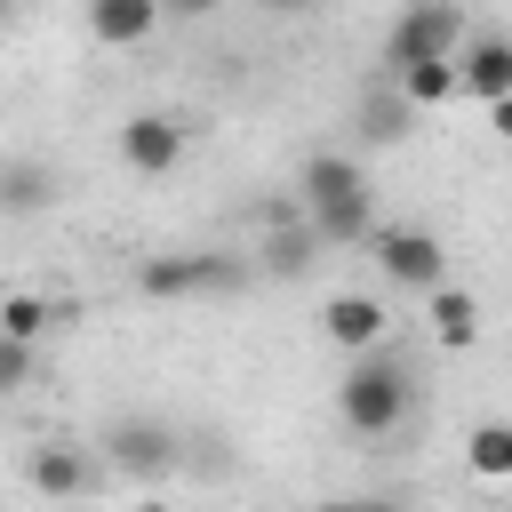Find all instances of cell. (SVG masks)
<instances>
[{"mask_svg":"<svg viewBox=\"0 0 512 512\" xmlns=\"http://www.w3.org/2000/svg\"><path fill=\"white\" fill-rule=\"evenodd\" d=\"M336 408H344V424H352L360 440H384V432H400V416H408V368H400L384 344H368V352L344 368V384H336Z\"/></svg>","mask_w":512,"mask_h":512,"instance_id":"cell-1","label":"cell"},{"mask_svg":"<svg viewBox=\"0 0 512 512\" xmlns=\"http://www.w3.org/2000/svg\"><path fill=\"white\" fill-rule=\"evenodd\" d=\"M456 48H464V8L456 0H408L400 24L384 32V80L424 64V56H456Z\"/></svg>","mask_w":512,"mask_h":512,"instance_id":"cell-2","label":"cell"},{"mask_svg":"<svg viewBox=\"0 0 512 512\" xmlns=\"http://www.w3.org/2000/svg\"><path fill=\"white\" fill-rule=\"evenodd\" d=\"M240 280H248V264H240V256H224V248L152 256V264L136 272V288H144V296H232Z\"/></svg>","mask_w":512,"mask_h":512,"instance_id":"cell-3","label":"cell"},{"mask_svg":"<svg viewBox=\"0 0 512 512\" xmlns=\"http://www.w3.org/2000/svg\"><path fill=\"white\" fill-rule=\"evenodd\" d=\"M368 248H376L384 280H400V288H424V296H432V288L448 280V248H440L424 224H376Z\"/></svg>","mask_w":512,"mask_h":512,"instance_id":"cell-4","label":"cell"},{"mask_svg":"<svg viewBox=\"0 0 512 512\" xmlns=\"http://www.w3.org/2000/svg\"><path fill=\"white\" fill-rule=\"evenodd\" d=\"M120 160H128L136 176H168V168L184 160V128H176L168 112H136V120L120 128Z\"/></svg>","mask_w":512,"mask_h":512,"instance_id":"cell-5","label":"cell"},{"mask_svg":"<svg viewBox=\"0 0 512 512\" xmlns=\"http://www.w3.org/2000/svg\"><path fill=\"white\" fill-rule=\"evenodd\" d=\"M104 456L120 464V472H136V480H160L168 464H176V440H168V424H112L104 432Z\"/></svg>","mask_w":512,"mask_h":512,"instance_id":"cell-6","label":"cell"},{"mask_svg":"<svg viewBox=\"0 0 512 512\" xmlns=\"http://www.w3.org/2000/svg\"><path fill=\"white\" fill-rule=\"evenodd\" d=\"M320 336L344 344V352H368V344H384V304L360 296V288H344V296L320 304Z\"/></svg>","mask_w":512,"mask_h":512,"instance_id":"cell-7","label":"cell"},{"mask_svg":"<svg viewBox=\"0 0 512 512\" xmlns=\"http://www.w3.org/2000/svg\"><path fill=\"white\" fill-rule=\"evenodd\" d=\"M456 72H464V96H480V104L512 96V40H504V32L464 40V48H456Z\"/></svg>","mask_w":512,"mask_h":512,"instance_id":"cell-8","label":"cell"},{"mask_svg":"<svg viewBox=\"0 0 512 512\" xmlns=\"http://www.w3.org/2000/svg\"><path fill=\"white\" fill-rule=\"evenodd\" d=\"M160 16H168V0H88V32H96L104 48H136V40H152Z\"/></svg>","mask_w":512,"mask_h":512,"instance_id":"cell-9","label":"cell"},{"mask_svg":"<svg viewBox=\"0 0 512 512\" xmlns=\"http://www.w3.org/2000/svg\"><path fill=\"white\" fill-rule=\"evenodd\" d=\"M320 248H328V240L312 232V216H280V224H272V240L256 248V264H264L272 280H296V272H304Z\"/></svg>","mask_w":512,"mask_h":512,"instance_id":"cell-10","label":"cell"},{"mask_svg":"<svg viewBox=\"0 0 512 512\" xmlns=\"http://www.w3.org/2000/svg\"><path fill=\"white\" fill-rule=\"evenodd\" d=\"M360 192H368V176H360V160H352V152H312V160H304V208L360 200Z\"/></svg>","mask_w":512,"mask_h":512,"instance_id":"cell-11","label":"cell"},{"mask_svg":"<svg viewBox=\"0 0 512 512\" xmlns=\"http://www.w3.org/2000/svg\"><path fill=\"white\" fill-rule=\"evenodd\" d=\"M408 120H416V104H408V88H400V80L360 96V136H368V144H400V136H408Z\"/></svg>","mask_w":512,"mask_h":512,"instance_id":"cell-12","label":"cell"},{"mask_svg":"<svg viewBox=\"0 0 512 512\" xmlns=\"http://www.w3.org/2000/svg\"><path fill=\"white\" fill-rule=\"evenodd\" d=\"M312 216V232L328 240V248H352V240H376V200L360 192V200H328V208H304Z\"/></svg>","mask_w":512,"mask_h":512,"instance_id":"cell-13","label":"cell"},{"mask_svg":"<svg viewBox=\"0 0 512 512\" xmlns=\"http://www.w3.org/2000/svg\"><path fill=\"white\" fill-rule=\"evenodd\" d=\"M432 336H440L448 352H464V344L480 336V296H472V288H448V280H440V288H432Z\"/></svg>","mask_w":512,"mask_h":512,"instance_id":"cell-14","label":"cell"},{"mask_svg":"<svg viewBox=\"0 0 512 512\" xmlns=\"http://www.w3.org/2000/svg\"><path fill=\"white\" fill-rule=\"evenodd\" d=\"M400 88H408V104L424 112V104H448L456 88H464V72H456V56H424V64H408V72H392Z\"/></svg>","mask_w":512,"mask_h":512,"instance_id":"cell-15","label":"cell"},{"mask_svg":"<svg viewBox=\"0 0 512 512\" xmlns=\"http://www.w3.org/2000/svg\"><path fill=\"white\" fill-rule=\"evenodd\" d=\"M464 464L480 480H512V424H472L464 432Z\"/></svg>","mask_w":512,"mask_h":512,"instance_id":"cell-16","label":"cell"},{"mask_svg":"<svg viewBox=\"0 0 512 512\" xmlns=\"http://www.w3.org/2000/svg\"><path fill=\"white\" fill-rule=\"evenodd\" d=\"M0 200H8V216H32V208H48V168L16 160V168L0 176Z\"/></svg>","mask_w":512,"mask_h":512,"instance_id":"cell-17","label":"cell"},{"mask_svg":"<svg viewBox=\"0 0 512 512\" xmlns=\"http://www.w3.org/2000/svg\"><path fill=\"white\" fill-rule=\"evenodd\" d=\"M48 320H64V312H48V304H40V296H24V288L0 304V336H40Z\"/></svg>","mask_w":512,"mask_h":512,"instance_id":"cell-18","label":"cell"},{"mask_svg":"<svg viewBox=\"0 0 512 512\" xmlns=\"http://www.w3.org/2000/svg\"><path fill=\"white\" fill-rule=\"evenodd\" d=\"M32 480H40L48 496H72V488H88V464H80V456H40Z\"/></svg>","mask_w":512,"mask_h":512,"instance_id":"cell-19","label":"cell"},{"mask_svg":"<svg viewBox=\"0 0 512 512\" xmlns=\"http://www.w3.org/2000/svg\"><path fill=\"white\" fill-rule=\"evenodd\" d=\"M32 376V336H0V392H24Z\"/></svg>","mask_w":512,"mask_h":512,"instance_id":"cell-20","label":"cell"},{"mask_svg":"<svg viewBox=\"0 0 512 512\" xmlns=\"http://www.w3.org/2000/svg\"><path fill=\"white\" fill-rule=\"evenodd\" d=\"M488 128H496V136H512V96H496V104H488Z\"/></svg>","mask_w":512,"mask_h":512,"instance_id":"cell-21","label":"cell"},{"mask_svg":"<svg viewBox=\"0 0 512 512\" xmlns=\"http://www.w3.org/2000/svg\"><path fill=\"white\" fill-rule=\"evenodd\" d=\"M168 8H176V16H216L224 0H168Z\"/></svg>","mask_w":512,"mask_h":512,"instance_id":"cell-22","label":"cell"},{"mask_svg":"<svg viewBox=\"0 0 512 512\" xmlns=\"http://www.w3.org/2000/svg\"><path fill=\"white\" fill-rule=\"evenodd\" d=\"M272 16H296V8H320V0H264Z\"/></svg>","mask_w":512,"mask_h":512,"instance_id":"cell-23","label":"cell"}]
</instances>
